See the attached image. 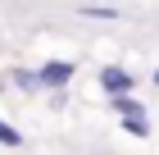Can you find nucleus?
<instances>
[{"instance_id": "1", "label": "nucleus", "mask_w": 159, "mask_h": 155, "mask_svg": "<svg viewBox=\"0 0 159 155\" xmlns=\"http://www.w3.org/2000/svg\"><path fill=\"white\" fill-rule=\"evenodd\" d=\"M73 60H46L37 69V78H41V87H46V91H64V87L73 82Z\"/></svg>"}, {"instance_id": "2", "label": "nucleus", "mask_w": 159, "mask_h": 155, "mask_svg": "<svg viewBox=\"0 0 159 155\" xmlns=\"http://www.w3.org/2000/svg\"><path fill=\"white\" fill-rule=\"evenodd\" d=\"M100 91H105V96L136 91V73H127L123 64H105V69H100Z\"/></svg>"}, {"instance_id": "3", "label": "nucleus", "mask_w": 159, "mask_h": 155, "mask_svg": "<svg viewBox=\"0 0 159 155\" xmlns=\"http://www.w3.org/2000/svg\"><path fill=\"white\" fill-rule=\"evenodd\" d=\"M123 132H132V137H150V114L146 109H136V114H118Z\"/></svg>"}, {"instance_id": "4", "label": "nucleus", "mask_w": 159, "mask_h": 155, "mask_svg": "<svg viewBox=\"0 0 159 155\" xmlns=\"http://www.w3.org/2000/svg\"><path fill=\"white\" fill-rule=\"evenodd\" d=\"M9 82L18 87V91H46V87H41V78H37V69H14Z\"/></svg>"}, {"instance_id": "5", "label": "nucleus", "mask_w": 159, "mask_h": 155, "mask_svg": "<svg viewBox=\"0 0 159 155\" xmlns=\"http://www.w3.org/2000/svg\"><path fill=\"white\" fill-rule=\"evenodd\" d=\"M0 146H23V132L14 128L9 119H0Z\"/></svg>"}, {"instance_id": "6", "label": "nucleus", "mask_w": 159, "mask_h": 155, "mask_svg": "<svg viewBox=\"0 0 159 155\" xmlns=\"http://www.w3.org/2000/svg\"><path fill=\"white\" fill-rule=\"evenodd\" d=\"M82 18H118L114 5H82Z\"/></svg>"}, {"instance_id": "7", "label": "nucleus", "mask_w": 159, "mask_h": 155, "mask_svg": "<svg viewBox=\"0 0 159 155\" xmlns=\"http://www.w3.org/2000/svg\"><path fill=\"white\" fill-rule=\"evenodd\" d=\"M155 87H159V69H155Z\"/></svg>"}, {"instance_id": "8", "label": "nucleus", "mask_w": 159, "mask_h": 155, "mask_svg": "<svg viewBox=\"0 0 159 155\" xmlns=\"http://www.w3.org/2000/svg\"><path fill=\"white\" fill-rule=\"evenodd\" d=\"M0 87H5V82H0Z\"/></svg>"}]
</instances>
